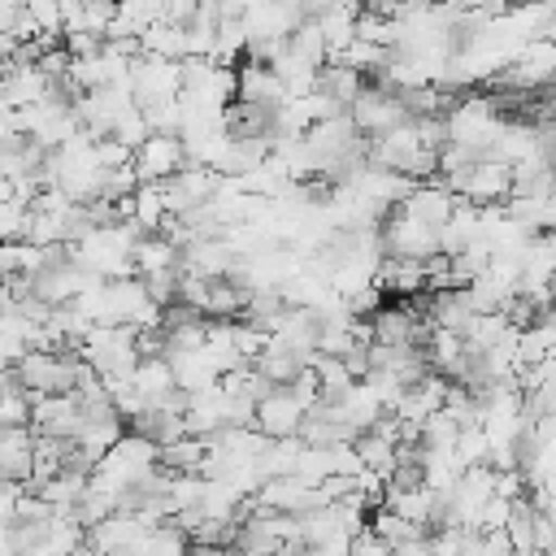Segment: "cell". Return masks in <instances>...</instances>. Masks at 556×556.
I'll return each mask as SVG.
<instances>
[{
  "instance_id": "5bb4252c",
  "label": "cell",
  "mask_w": 556,
  "mask_h": 556,
  "mask_svg": "<svg viewBox=\"0 0 556 556\" xmlns=\"http://www.w3.org/2000/svg\"><path fill=\"white\" fill-rule=\"evenodd\" d=\"M13 48H17V43H13L9 35H0V70H4L9 61H13Z\"/></svg>"
},
{
  "instance_id": "52a82bcc",
  "label": "cell",
  "mask_w": 556,
  "mask_h": 556,
  "mask_svg": "<svg viewBox=\"0 0 556 556\" xmlns=\"http://www.w3.org/2000/svg\"><path fill=\"white\" fill-rule=\"evenodd\" d=\"M35 417V395L17 382L13 369L0 374V430H30Z\"/></svg>"
},
{
  "instance_id": "277c9868",
  "label": "cell",
  "mask_w": 556,
  "mask_h": 556,
  "mask_svg": "<svg viewBox=\"0 0 556 556\" xmlns=\"http://www.w3.org/2000/svg\"><path fill=\"white\" fill-rule=\"evenodd\" d=\"M252 500H256L261 508H269V513L300 517V513H308V508H317V504H321V491H317L308 478L287 473V478H269V482H261Z\"/></svg>"
},
{
  "instance_id": "ba28073f",
  "label": "cell",
  "mask_w": 556,
  "mask_h": 556,
  "mask_svg": "<svg viewBox=\"0 0 556 556\" xmlns=\"http://www.w3.org/2000/svg\"><path fill=\"white\" fill-rule=\"evenodd\" d=\"M204 456H208V439L182 434V439H174V443L161 447L156 465H161L165 473H200V469H204Z\"/></svg>"
},
{
  "instance_id": "7c38bea8",
  "label": "cell",
  "mask_w": 556,
  "mask_h": 556,
  "mask_svg": "<svg viewBox=\"0 0 556 556\" xmlns=\"http://www.w3.org/2000/svg\"><path fill=\"white\" fill-rule=\"evenodd\" d=\"M352 556H391V547H387V543L365 526V530H356V534H352Z\"/></svg>"
},
{
  "instance_id": "8fae6325",
  "label": "cell",
  "mask_w": 556,
  "mask_h": 556,
  "mask_svg": "<svg viewBox=\"0 0 556 556\" xmlns=\"http://www.w3.org/2000/svg\"><path fill=\"white\" fill-rule=\"evenodd\" d=\"M30 230V204L0 200V243H22Z\"/></svg>"
},
{
  "instance_id": "3957f363",
  "label": "cell",
  "mask_w": 556,
  "mask_h": 556,
  "mask_svg": "<svg viewBox=\"0 0 556 556\" xmlns=\"http://www.w3.org/2000/svg\"><path fill=\"white\" fill-rule=\"evenodd\" d=\"M182 165H187L182 135H148L135 148V174H139V182H169Z\"/></svg>"
},
{
  "instance_id": "6da1fadb",
  "label": "cell",
  "mask_w": 556,
  "mask_h": 556,
  "mask_svg": "<svg viewBox=\"0 0 556 556\" xmlns=\"http://www.w3.org/2000/svg\"><path fill=\"white\" fill-rule=\"evenodd\" d=\"M378 248H382V256H395V261H421V265L434 261V256L443 252L439 230L426 226L421 217L404 213V208H391V213L382 217V226H378Z\"/></svg>"
},
{
  "instance_id": "8992f818",
  "label": "cell",
  "mask_w": 556,
  "mask_h": 556,
  "mask_svg": "<svg viewBox=\"0 0 556 556\" xmlns=\"http://www.w3.org/2000/svg\"><path fill=\"white\" fill-rule=\"evenodd\" d=\"M35 430H0V482H30Z\"/></svg>"
},
{
  "instance_id": "30bf717a",
  "label": "cell",
  "mask_w": 556,
  "mask_h": 556,
  "mask_svg": "<svg viewBox=\"0 0 556 556\" xmlns=\"http://www.w3.org/2000/svg\"><path fill=\"white\" fill-rule=\"evenodd\" d=\"M135 552H139V556H187V552H191V539H187V530L169 517V521L152 526V530L139 539Z\"/></svg>"
},
{
  "instance_id": "9c48e42d",
  "label": "cell",
  "mask_w": 556,
  "mask_h": 556,
  "mask_svg": "<svg viewBox=\"0 0 556 556\" xmlns=\"http://www.w3.org/2000/svg\"><path fill=\"white\" fill-rule=\"evenodd\" d=\"M369 530L395 552V547H408V543H417V539H430V530L426 526H417V521H408V517H400V513H391V508H374L369 513Z\"/></svg>"
},
{
  "instance_id": "7a4b0ae2",
  "label": "cell",
  "mask_w": 556,
  "mask_h": 556,
  "mask_svg": "<svg viewBox=\"0 0 556 556\" xmlns=\"http://www.w3.org/2000/svg\"><path fill=\"white\" fill-rule=\"evenodd\" d=\"M313 408L291 391V387H269L261 400H256V430L265 434V439H295L300 430H304V417H308Z\"/></svg>"
},
{
  "instance_id": "5b68a950",
  "label": "cell",
  "mask_w": 556,
  "mask_h": 556,
  "mask_svg": "<svg viewBox=\"0 0 556 556\" xmlns=\"http://www.w3.org/2000/svg\"><path fill=\"white\" fill-rule=\"evenodd\" d=\"M30 430L48 434V439H78V430H83V400L78 395H39Z\"/></svg>"
},
{
  "instance_id": "4fadbf2b",
  "label": "cell",
  "mask_w": 556,
  "mask_h": 556,
  "mask_svg": "<svg viewBox=\"0 0 556 556\" xmlns=\"http://www.w3.org/2000/svg\"><path fill=\"white\" fill-rule=\"evenodd\" d=\"M300 556H352V539H330V543H308Z\"/></svg>"
}]
</instances>
